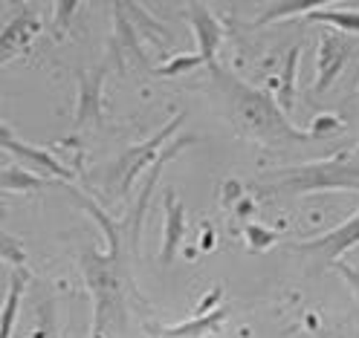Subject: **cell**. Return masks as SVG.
<instances>
[{
  "instance_id": "obj_1",
  "label": "cell",
  "mask_w": 359,
  "mask_h": 338,
  "mask_svg": "<svg viewBox=\"0 0 359 338\" xmlns=\"http://www.w3.org/2000/svg\"><path fill=\"white\" fill-rule=\"evenodd\" d=\"M209 73H212L215 93L223 101V110H226L229 122L246 139H255V142H261L266 148H276V150L322 139L319 133L302 130L290 122V116H284V110L278 107L273 93H266L261 87H252L250 81H243L235 73L223 70L220 64H212Z\"/></svg>"
},
{
  "instance_id": "obj_2",
  "label": "cell",
  "mask_w": 359,
  "mask_h": 338,
  "mask_svg": "<svg viewBox=\"0 0 359 338\" xmlns=\"http://www.w3.org/2000/svg\"><path fill=\"white\" fill-rule=\"evenodd\" d=\"M255 197H304L322 191H359V156L339 153L325 162L273 171L246 185Z\"/></svg>"
},
{
  "instance_id": "obj_3",
  "label": "cell",
  "mask_w": 359,
  "mask_h": 338,
  "mask_svg": "<svg viewBox=\"0 0 359 338\" xmlns=\"http://www.w3.org/2000/svg\"><path fill=\"white\" fill-rule=\"evenodd\" d=\"M186 119H189V113L180 110L168 125H163L160 130L154 133V136H148L145 142L122 150L116 160H110L107 165L96 168L93 174H90V183H93V185H96L104 197H110V199H128V194H130V188H133V179H137L145 168H151V165L156 162L160 150L177 136L180 125H183Z\"/></svg>"
},
{
  "instance_id": "obj_4",
  "label": "cell",
  "mask_w": 359,
  "mask_h": 338,
  "mask_svg": "<svg viewBox=\"0 0 359 338\" xmlns=\"http://www.w3.org/2000/svg\"><path fill=\"white\" fill-rule=\"evenodd\" d=\"M84 283L93 295V327H90V338H102L110 321L125 318V295H122V260L102 255L93 246L79 255Z\"/></svg>"
},
{
  "instance_id": "obj_5",
  "label": "cell",
  "mask_w": 359,
  "mask_h": 338,
  "mask_svg": "<svg viewBox=\"0 0 359 338\" xmlns=\"http://www.w3.org/2000/svg\"><path fill=\"white\" fill-rule=\"evenodd\" d=\"M353 246H359V211L353 217H348L345 223H339L336 229L313 237V240H304V243H293L290 252L296 255H304V258H313L322 263H333V260H342L345 252H351Z\"/></svg>"
},
{
  "instance_id": "obj_6",
  "label": "cell",
  "mask_w": 359,
  "mask_h": 338,
  "mask_svg": "<svg viewBox=\"0 0 359 338\" xmlns=\"http://www.w3.org/2000/svg\"><path fill=\"white\" fill-rule=\"evenodd\" d=\"M0 150L18 156V165L29 168L32 174H38V176H43V179H53V176H58V179H73V171L67 168L64 162H58L53 153L41 150V148H35V145H27L24 139H18L15 130L6 127L4 122H0Z\"/></svg>"
},
{
  "instance_id": "obj_7",
  "label": "cell",
  "mask_w": 359,
  "mask_h": 338,
  "mask_svg": "<svg viewBox=\"0 0 359 338\" xmlns=\"http://www.w3.org/2000/svg\"><path fill=\"white\" fill-rule=\"evenodd\" d=\"M110 61L119 70L133 66V70H145L148 55L140 43V32L133 27L130 15L125 12V3H114V38H110Z\"/></svg>"
},
{
  "instance_id": "obj_8",
  "label": "cell",
  "mask_w": 359,
  "mask_h": 338,
  "mask_svg": "<svg viewBox=\"0 0 359 338\" xmlns=\"http://www.w3.org/2000/svg\"><path fill=\"white\" fill-rule=\"evenodd\" d=\"M41 12L35 6H20V12L0 29V64L12 61L24 52L29 43L41 35Z\"/></svg>"
},
{
  "instance_id": "obj_9",
  "label": "cell",
  "mask_w": 359,
  "mask_h": 338,
  "mask_svg": "<svg viewBox=\"0 0 359 338\" xmlns=\"http://www.w3.org/2000/svg\"><path fill=\"white\" fill-rule=\"evenodd\" d=\"M353 52V43L339 32V35H325L319 43V55H316V87L313 93L322 96L330 90V84L342 76L345 64Z\"/></svg>"
},
{
  "instance_id": "obj_10",
  "label": "cell",
  "mask_w": 359,
  "mask_h": 338,
  "mask_svg": "<svg viewBox=\"0 0 359 338\" xmlns=\"http://www.w3.org/2000/svg\"><path fill=\"white\" fill-rule=\"evenodd\" d=\"M183 12H186V20H189V27L194 32V41H197V55L203 58L206 66L217 64L215 55H217L220 41H223L220 20L212 15V9L206 3H186Z\"/></svg>"
},
{
  "instance_id": "obj_11",
  "label": "cell",
  "mask_w": 359,
  "mask_h": 338,
  "mask_svg": "<svg viewBox=\"0 0 359 338\" xmlns=\"http://www.w3.org/2000/svg\"><path fill=\"white\" fill-rule=\"evenodd\" d=\"M107 76V64L79 73V99H76V127L102 122V84Z\"/></svg>"
},
{
  "instance_id": "obj_12",
  "label": "cell",
  "mask_w": 359,
  "mask_h": 338,
  "mask_svg": "<svg viewBox=\"0 0 359 338\" xmlns=\"http://www.w3.org/2000/svg\"><path fill=\"white\" fill-rule=\"evenodd\" d=\"M163 209H165V229H163V252H160V263L171 266L177 258L180 243L186 237V206L177 199V194L168 188L163 194Z\"/></svg>"
},
{
  "instance_id": "obj_13",
  "label": "cell",
  "mask_w": 359,
  "mask_h": 338,
  "mask_svg": "<svg viewBox=\"0 0 359 338\" xmlns=\"http://www.w3.org/2000/svg\"><path fill=\"white\" fill-rule=\"evenodd\" d=\"M29 281H32V275H29L27 266L12 269L6 298H4V307H0V338H12L15 324H18V312H20V301H24V292H27Z\"/></svg>"
},
{
  "instance_id": "obj_14",
  "label": "cell",
  "mask_w": 359,
  "mask_h": 338,
  "mask_svg": "<svg viewBox=\"0 0 359 338\" xmlns=\"http://www.w3.org/2000/svg\"><path fill=\"white\" fill-rule=\"evenodd\" d=\"M67 191L73 194V199L79 202V209H84L90 217H93V220L102 225V232H104V237H107V255L122 260V255H125V237H122V225H119V220H110V217L96 206V202L90 199L87 194H81L79 188L67 185Z\"/></svg>"
},
{
  "instance_id": "obj_15",
  "label": "cell",
  "mask_w": 359,
  "mask_h": 338,
  "mask_svg": "<svg viewBox=\"0 0 359 338\" xmlns=\"http://www.w3.org/2000/svg\"><path fill=\"white\" fill-rule=\"evenodd\" d=\"M226 315H229L226 307H217L215 312L194 315L191 321H183V324H177V327H154V332L160 335V338H203V335L215 332L223 321H226Z\"/></svg>"
},
{
  "instance_id": "obj_16",
  "label": "cell",
  "mask_w": 359,
  "mask_h": 338,
  "mask_svg": "<svg viewBox=\"0 0 359 338\" xmlns=\"http://www.w3.org/2000/svg\"><path fill=\"white\" fill-rule=\"evenodd\" d=\"M304 20H316V24H330L339 32H353L359 35V12L351 3H325L319 9H313Z\"/></svg>"
},
{
  "instance_id": "obj_17",
  "label": "cell",
  "mask_w": 359,
  "mask_h": 338,
  "mask_svg": "<svg viewBox=\"0 0 359 338\" xmlns=\"http://www.w3.org/2000/svg\"><path fill=\"white\" fill-rule=\"evenodd\" d=\"M302 43H296L293 50L287 52L284 58V66H281V81H278V93H276V101L278 107L284 110V116L296 110V76H299V61H302Z\"/></svg>"
},
{
  "instance_id": "obj_18",
  "label": "cell",
  "mask_w": 359,
  "mask_h": 338,
  "mask_svg": "<svg viewBox=\"0 0 359 338\" xmlns=\"http://www.w3.org/2000/svg\"><path fill=\"white\" fill-rule=\"evenodd\" d=\"M325 3V0H278V3H269L258 17H255V24L252 29L258 27H266V24H278V20H287V17H307L313 9H319Z\"/></svg>"
},
{
  "instance_id": "obj_19",
  "label": "cell",
  "mask_w": 359,
  "mask_h": 338,
  "mask_svg": "<svg viewBox=\"0 0 359 338\" xmlns=\"http://www.w3.org/2000/svg\"><path fill=\"white\" fill-rule=\"evenodd\" d=\"M47 183H53V179H43V176L32 174V171L24 168V165H9V168L0 171V188H4V191L27 194V191H38V188H43Z\"/></svg>"
},
{
  "instance_id": "obj_20",
  "label": "cell",
  "mask_w": 359,
  "mask_h": 338,
  "mask_svg": "<svg viewBox=\"0 0 359 338\" xmlns=\"http://www.w3.org/2000/svg\"><path fill=\"white\" fill-rule=\"evenodd\" d=\"M35 332L32 338H58V312H55V301L53 295H43V301L35 307Z\"/></svg>"
},
{
  "instance_id": "obj_21",
  "label": "cell",
  "mask_w": 359,
  "mask_h": 338,
  "mask_svg": "<svg viewBox=\"0 0 359 338\" xmlns=\"http://www.w3.org/2000/svg\"><path fill=\"white\" fill-rule=\"evenodd\" d=\"M243 237H246V246H250V252L252 255H264L269 246H276L278 243V234L273 229H266V225L261 223H243Z\"/></svg>"
},
{
  "instance_id": "obj_22",
  "label": "cell",
  "mask_w": 359,
  "mask_h": 338,
  "mask_svg": "<svg viewBox=\"0 0 359 338\" xmlns=\"http://www.w3.org/2000/svg\"><path fill=\"white\" fill-rule=\"evenodd\" d=\"M0 260H6L12 269L15 266H27V252H24V243L18 237H12L4 225H0Z\"/></svg>"
},
{
  "instance_id": "obj_23",
  "label": "cell",
  "mask_w": 359,
  "mask_h": 338,
  "mask_svg": "<svg viewBox=\"0 0 359 338\" xmlns=\"http://www.w3.org/2000/svg\"><path fill=\"white\" fill-rule=\"evenodd\" d=\"M194 66H203V58H200L197 52L194 55H177L171 61H165L163 66H156V76H163V78H171V76H180V73H189L194 70Z\"/></svg>"
},
{
  "instance_id": "obj_24",
  "label": "cell",
  "mask_w": 359,
  "mask_h": 338,
  "mask_svg": "<svg viewBox=\"0 0 359 338\" xmlns=\"http://www.w3.org/2000/svg\"><path fill=\"white\" fill-rule=\"evenodd\" d=\"M330 266L336 269V272H339V278H342V281H345V283L351 286L353 298L359 301V269H356V266H351V263H348L345 258H342V260H333Z\"/></svg>"
},
{
  "instance_id": "obj_25",
  "label": "cell",
  "mask_w": 359,
  "mask_h": 338,
  "mask_svg": "<svg viewBox=\"0 0 359 338\" xmlns=\"http://www.w3.org/2000/svg\"><path fill=\"white\" fill-rule=\"evenodd\" d=\"M55 32H67V27H70V15L79 9V3H55Z\"/></svg>"
},
{
  "instance_id": "obj_26",
  "label": "cell",
  "mask_w": 359,
  "mask_h": 338,
  "mask_svg": "<svg viewBox=\"0 0 359 338\" xmlns=\"http://www.w3.org/2000/svg\"><path fill=\"white\" fill-rule=\"evenodd\" d=\"M246 191V185H241L238 179H226V188H223V209H232V206H238V197Z\"/></svg>"
},
{
  "instance_id": "obj_27",
  "label": "cell",
  "mask_w": 359,
  "mask_h": 338,
  "mask_svg": "<svg viewBox=\"0 0 359 338\" xmlns=\"http://www.w3.org/2000/svg\"><path fill=\"white\" fill-rule=\"evenodd\" d=\"M220 295H223V292H220V289L215 286V289L209 292V295H206V301L197 307V315H209V312H215L212 307H217V304H220Z\"/></svg>"
},
{
  "instance_id": "obj_28",
  "label": "cell",
  "mask_w": 359,
  "mask_h": 338,
  "mask_svg": "<svg viewBox=\"0 0 359 338\" xmlns=\"http://www.w3.org/2000/svg\"><path fill=\"white\" fill-rule=\"evenodd\" d=\"M255 211V202L252 199H241L238 202V217L243 220V223H250V214Z\"/></svg>"
}]
</instances>
